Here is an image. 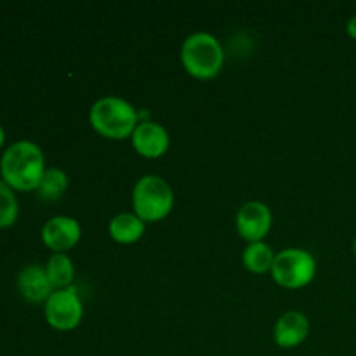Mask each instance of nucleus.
<instances>
[{"label":"nucleus","instance_id":"2eb2a0df","mask_svg":"<svg viewBox=\"0 0 356 356\" xmlns=\"http://www.w3.org/2000/svg\"><path fill=\"white\" fill-rule=\"evenodd\" d=\"M68 174L59 167H49L42 176L37 188V195L44 202H58L68 190Z\"/></svg>","mask_w":356,"mask_h":356},{"label":"nucleus","instance_id":"39448f33","mask_svg":"<svg viewBox=\"0 0 356 356\" xmlns=\"http://www.w3.org/2000/svg\"><path fill=\"white\" fill-rule=\"evenodd\" d=\"M270 273L277 285L298 291L312 284L316 277V259L305 249H284L275 256Z\"/></svg>","mask_w":356,"mask_h":356},{"label":"nucleus","instance_id":"9d476101","mask_svg":"<svg viewBox=\"0 0 356 356\" xmlns=\"http://www.w3.org/2000/svg\"><path fill=\"white\" fill-rule=\"evenodd\" d=\"M309 336V320L301 312H287L277 320L273 341L282 350H294L301 346Z\"/></svg>","mask_w":356,"mask_h":356},{"label":"nucleus","instance_id":"dca6fc26","mask_svg":"<svg viewBox=\"0 0 356 356\" xmlns=\"http://www.w3.org/2000/svg\"><path fill=\"white\" fill-rule=\"evenodd\" d=\"M19 216V202L14 190L0 179V229L10 228Z\"/></svg>","mask_w":356,"mask_h":356},{"label":"nucleus","instance_id":"7ed1b4c3","mask_svg":"<svg viewBox=\"0 0 356 356\" xmlns=\"http://www.w3.org/2000/svg\"><path fill=\"white\" fill-rule=\"evenodd\" d=\"M181 63L190 76L197 80H212L225 66V51L214 35L197 31L181 45Z\"/></svg>","mask_w":356,"mask_h":356},{"label":"nucleus","instance_id":"4468645a","mask_svg":"<svg viewBox=\"0 0 356 356\" xmlns=\"http://www.w3.org/2000/svg\"><path fill=\"white\" fill-rule=\"evenodd\" d=\"M277 254L273 252L268 243L264 242H256V243H249V245L243 249L242 254V263L245 266V270H249L250 273L256 275H263L271 271L273 268V261Z\"/></svg>","mask_w":356,"mask_h":356},{"label":"nucleus","instance_id":"f257e3e1","mask_svg":"<svg viewBox=\"0 0 356 356\" xmlns=\"http://www.w3.org/2000/svg\"><path fill=\"white\" fill-rule=\"evenodd\" d=\"M45 169L44 152L28 139L13 143L0 156V179L14 191H37Z\"/></svg>","mask_w":356,"mask_h":356},{"label":"nucleus","instance_id":"a211bd4d","mask_svg":"<svg viewBox=\"0 0 356 356\" xmlns=\"http://www.w3.org/2000/svg\"><path fill=\"white\" fill-rule=\"evenodd\" d=\"M3 143H6V131H3V127L0 125V148L3 146Z\"/></svg>","mask_w":356,"mask_h":356},{"label":"nucleus","instance_id":"f3484780","mask_svg":"<svg viewBox=\"0 0 356 356\" xmlns=\"http://www.w3.org/2000/svg\"><path fill=\"white\" fill-rule=\"evenodd\" d=\"M346 33H348V37L353 38V40H356V16L350 17V19H348Z\"/></svg>","mask_w":356,"mask_h":356},{"label":"nucleus","instance_id":"ddd939ff","mask_svg":"<svg viewBox=\"0 0 356 356\" xmlns=\"http://www.w3.org/2000/svg\"><path fill=\"white\" fill-rule=\"evenodd\" d=\"M45 273L54 291L72 287L73 278H75V266H73L72 257L68 254H52L45 264Z\"/></svg>","mask_w":356,"mask_h":356},{"label":"nucleus","instance_id":"423d86ee","mask_svg":"<svg viewBox=\"0 0 356 356\" xmlns=\"http://www.w3.org/2000/svg\"><path fill=\"white\" fill-rule=\"evenodd\" d=\"M44 315L49 325L59 332L75 330L82 323L83 305L76 289H59L51 294L44 305Z\"/></svg>","mask_w":356,"mask_h":356},{"label":"nucleus","instance_id":"f8f14e48","mask_svg":"<svg viewBox=\"0 0 356 356\" xmlns=\"http://www.w3.org/2000/svg\"><path fill=\"white\" fill-rule=\"evenodd\" d=\"M146 232V222L134 212H120L108 225V233L113 242L120 245H132L139 242Z\"/></svg>","mask_w":356,"mask_h":356},{"label":"nucleus","instance_id":"1a4fd4ad","mask_svg":"<svg viewBox=\"0 0 356 356\" xmlns=\"http://www.w3.org/2000/svg\"><path fill=\"white\" fill-rule=\"evenodd\" d=\"M131 145L139 156L148 160L162 159L170 146V136L159 122H139L131 136Z\"/></svg>","mask_w":356,"mask_h":356},{"label":"nucleus","instance_id":"9b49d317","mask_svg":"<svg viewBox=\"0 0 356 356\" xmlns=\"http://www.w3.org/2000/svg\"><path fill=\"white\" fill-rule=\"evenodd\" d=\"M17 291L24 301L31 305H40V302L45 305V301L54 292V287L49 282L45 268L38 264H28L17 275Z\"/></svg>","mask_w":356,"mask_h":356},{"label":"nucleus","instance_id":"6ab92c4d","mask_svg":"<svg viewBox=\"0 0 356 356\" xmlns=\"http://www.w3.org/2000/svg\"><path fill=\"white\" fill-rule=\"evenodd\" d=\"M353 254H355V257H356V236H355V242H353Z\"/></svg>","mask_w":356,"mask_h":356},{"label":"nucleus","instance_id":"6e6552de","mask_svg":"<svg viewBox=\"0 0 356 356\" xmlns=\"http://www.w3.org/2000/svg\"><path fill=\"white\" fill-rule=\"evenodd\" d=\"M40 238L52 254H66L82 238V226L70 216H54L42 226Z\"/></svg>","mask_w":356,"mask_h":356},{"label":"nucleus","instance_id":"f03ea898","mask_svg":"<svg viewBox=\"0 0 356 356\" xmlns=\"http://www.w3.org/2000/svg\"><path fill=\"white\" fill-rule=\"evenodd\" d=\"M89 124L106 139H131L139 124V113L129 101L118 96H104L90 106Z\"/></svg>","mask_w":356,"mask_h":356},{"label":"nucleus","instance_id":"0eeeda50","mask_svg":"<svg viewBox=\"0 0 356 356\" xmlns=\"http://www.w3.org/2000/svg\"><path fill=\"white\" fill-rule=\"evenodd\" d=\"M271 225H273V214L263 202H245L236 212V232L247 243L264 242Z\"/></svg>","mask_w":356,"mask_h":356},{"label":"nucleus","instance_id":"20e7f679","mask_svg":"<svg viewBox=\"0 0 356 356\" xmlns=\"http://www.w3.org/2000/svg\"><path fill=\"white\" fill-rule=\"evenodd\" d=\"M174 207V191L163 177L146 174L132 188V209L145 222H159L170 214Z\"/></svg>","mask_w":356,"mask_h":356}]
</instances>
